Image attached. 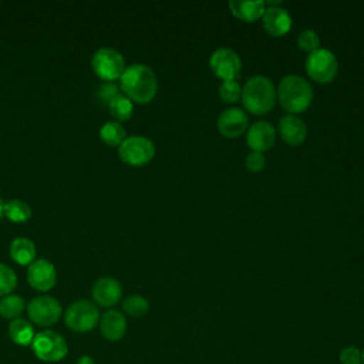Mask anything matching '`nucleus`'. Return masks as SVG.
Segmentation results:
<instances>
[{"instance_id":"nucleus-1","label":"nucleus","mask_w":364,"mask_h":364,"mask_svg":"<svg viewBox=\"0 0 364 364\" xmlns=\"http://www.w3.org/2000/svg\"><path fill=\"white\" fill-rule=\"evenodd\" d=\"M119 88L132 102L146 104L158 91V80L149 65L134 63L125 67L119 77Z\"/></svg>"},{"instance_id":"nucleus-2","label":"nucleus","mask_w":364,"mask_h":364,"mask_svg":"<svg viewBox=\"0 0 364 364\" xmlns=\"http://www.w3.org/2000/svg\"><path fill=\"white\" fill-rule=\"evenodd\" d=\"M242 102L245 108L256 115L269 112L277 100V91L273 81L262 74L252 75L242 87Z\"/></svg>"},{"instance_id":"nucleus-3","label":"nucleus","mask_w":364,"mask_h":364,"mask_svg":"<svg viewBox=\"0 0 364 364\" xmlns=\"http://www.w3.org/2000/svg\"><path fill=\"white\" fill-rule=\"evenodd\" d=\"M276 91L280 105L289 114H297L307 109L313 101L311 84L299 74L284 75Z\"/></svg>"},{"instance_id":"nucleus-4","label":"nucleus","mask_w":364,"mask_h":364,"mask_svg":"<svg viewBox=\"0 0 364 364\" xmlns=\"http://www.w3.org/2000/svg\"><path fill=\"white\" fill-rule=\"evenodd\" d=\"M31 348L34 355L44 363L61 361L68 353V344L65 338L54 330H41L36 333Z\"/></svg>"},{"instance_id":"nucleus-5","label":"nucleus","mask_w":364,"mask_h":364,"mask_svg":"<svg viewBox=\"0 0 364 364\" xmlns=\"http://www.w3.org/2000/svg\"><path fill=\"white\" fill-rule=\"evenodd\" d=\"M100 318L101 314L97 304L85 299L73 301L64 313L65 326L75 333H87L92 330L100 323Z\"/></svg>"},{"instance_id":"nucleus-6","label":"nucleus","mask_w":364,"mask_h":364,"mask_svg":"<svg viewBox=\"0 0 364 364\" xmlns=\"http://www.w3.org/2000/svg\"><path fill=\"white\" fill-rule=\"evenodd\" d=\"M118 155L122 162L132 166H141L154 158L155 145L144 135H131L118 146Z\"/></svg>"},{"instance_id":"nucleus-7","label":"nucleus","mask_w":364,"mask_h":364,"mask_svg":"<svg viewBox=\"0 0 364 364\" xmlns=\"http://www.w3.org/2000/svg\"><path fill=\"white\" fill-rule=\"evenodd\" d=\"M91 67L100 78L114 81L122 75L125 70V60L115 48L101 47L92 54Z\"/></svg>"},{"instance_id":"nucleus-8","label":"nucleus","mask_w":364,"mask_h":364,"mask_svg":"<svg viewBox=\"0 0 364 364\" xmlns=\"http://www.w3.org/2000/svg\"><path fill=\"white\" fill-rule=\"evenodd\" d=\"M338 70L336 54L328 48H317L306 58V71L317 82H330Z\"/></svg>"},{"instance_id":"nucleus-9","label":"nucleus","mask_w":364,"mask_h":364,"mask_svg":"<svg viewBox=\"0 0 364 364\" xmlns=\"http://www.w3.org/2000/svg\"><path fill=\"white\" fill-rule=\"evenodd\" d=\"M27 313L31 323L40 327H50L55 324L63 313L60 301L51 296H37L27 304Z\"/></svg>"},{"instance_id":"nucleus-10","label":"nucleus","mask_w":364,"mask_h":364,"mask_svg":"<svg viewBox=\"0 0 364 364\" xmlns=\"http://www.w3.org/2000/svg\"><path fill=\"white\" fill-rule=\"evenodd\" d=\"M209 67L222 81L236 80L242 71V60L235 50L219 47L210 54Z\"/></svg>"},{"instance_id":"nucleus-11","label":"nucleus","mask_w":364,"mask_h":364,"mask_svg":"<svg viewBox=\"0 0 364 364\" xmlns=\"http://www.w3.org/2000/svg\"><path fill=\"white\" fill-rule=\"evenodd\" d=\"M28 284L38 291H48L57 283V270L47 259H36L27 269Z\"/></svg>"},{"instance_id":"nucleus-12","label":"nucleus","mask_w":364,"mask_h":364,"mask_svg":"<svg viewBox=\"0 0 364 364\" xmlns=\"http://www.w3.org/2000/svg\"><path fill=\"white\" fill-rule=\"evenodd\" d=\"M249 118L242 108L230 107L223 109L216 121L218 131L226 138H237L247 129Z\"/></svg>"},{"instance_id":"nucleus-13","label":"nucleus","mask_w":364,"mask_h":364,"mask_svg":"<svg viewBox=\"0 0 364 364\" xmlns=\"http://www.w3.org/2000/svg\"><path fill=\"white\" fill-rule=\"evenodd\" d=\"M276 141V128L272 122L260 119L253 122L246 132V142L252 151L264 152L273 146Z\"/></svg>"},{"instance_id":"nucleus-14","label":"nucleus","mask_w":364,"mask_h":364,"mask_svg":"<svg viewBox=\"0 0 364 364\" xmlns=\"http://www.w3.org/2000/svg\"><path fill=\"white\" fill-rule=\"evenodd\" d=\"M91 294H92L94 301L98 306L112 307L121 300L122 287L117 279L104 276V277H100L98 280H95V283L92 284V289H91Z\"/></svg>"},{"instance_id":"nucleus-15","label":"nucleus","mask_w":364,"mask_h":364,"mask_svg":"<svg viewBox=\"0 0 364 364\" xmlns=\"http://www.w3.org/2000/svg\"><path fill=\"white\" fill-rule=\"evenodd\" d=\"M263 28L273 37L284 36L291 28V16L290 13L279 6H266L262 14Z\"/></svg>"},{"instance_id":"nucleus-16","label":"nucleus","mask_w":364,"mask_h":364,"mask_svg":"<svg viewBox=\"0 0 364 364\" xmlns=\"http://www.w3.org/2000/svg\"><path fill=\"white\" fill-rule=\"evenodd\" d=\"M100 331L108 341H118L127 333V318L122 311L109 309L100 318Z\"/></svg>"},{"instance_id":"nucleus-17","label":"nucleus","mask_w":364,"mask_h":364,"mask_svg":"<svg viewBox=\"0 0 364 364\" xmlns=\"http://www.w3.org/2000/svg\"><path fill=\"white\" fill-rule=\"evenodd\" d=\"M279 134L289 145H299L307 136V127L299 115L284 114L279 119Z\"/></svg>"},{"instance_id":"nucleus-18","label":"nucleus","mask_w":364,"mask_h":364,"mask_svg":"<svg viewBox=\"0 0 364 364\" xmlns=\"http://www.w3.org/2000/svg\"><path fill=\"white\" fill-rule=\"evenodd\" d=\"M229 9L233 16L245 21H255L262 17L266 3L263 0H230Z\"/></svg>"},{"instance_id":"nucleus-19","label":"nucleus","mask_w":364,"mask_h":364,"mask_svg":"<svg viewBox=\"0 0 364 364\" xmlns=\"http://www.w3.org/2000/svg\"><path fill=\"white\" fill-rule=\"evenodd\" d=\"M36 245L28 237H16L10 243V256L18 264H30L36 260Z\"/></svg>"},{"instance_id":"nucleus-20","label":"nucleus","mask_w":364,"mask_h":364,"mask_svg":"<svg viewBox=\"0 0 364 364\" xmlns=\"http://www.w3.org/2000/svg\"><path fill=\"white\" fill-rule=\"evenodd\" d=\"M7 331H9V337L11 338V341L14 344L23 346V347L31 346L33 338L36 336L33 324L23 317H17V318L11 320Z\"/></svg>"},{"instance_id":"nucleus-21","label":"nucleus","mask_w":364,"mask_h":364,"mask_svg":"<svg viewBox=\"0 0 364 364\" xmlns=\"http://www.w3.org/2000/svg\"><path fill=\"white\" fill-rule=\"evenodd\" d=\"M24 309H26V301L20 294L10 293L0 299V316L3 318L14 320L20 317Z\"/></svg>"},{"instance_id":"nucleus-22","label":"nucleus","mask_w":364,"mask_h":364,"mask_svg":"<svg viewBox=\"0 0 364 364\" xmlns=\"http://www.w3.org/2000/svg\"><path fill=\"white\" fill-rule=\"evenodd\" d=\"M100 138L109 146H119L127 138V131L118 121H107L100 128Z\"/></svg>"},{"instance_id":"nucleus-23","label":"nucleus","mask_w":364,"mask_h":364,"mask_svg":"<svg viewBox=\"0 0 364 364\" xmlns=\"http://www.w3.org/2000/svg\"><path fill=\"white\" fill-rule=\"evenodd\" d=\"M4 216L14 223H23L31 218V208L26 200L11 199L4 203Z\"/></svg>"},{"instance_id":"nucleus-24","label":"nucleus","mask_w":364,"mask_h":364,"mask_svg":"<svg viewBox=\"0 0 364 364\" xmlns=\"http://www.w3.org/2000/svg\"><path fill=\"white\" fill-rule=\"evenodd\" d=\"M107 108H108L109 114L119 122V121L129 119L132 117L134 102L124 92H121L119 95H117L115 98H112L108 102Z\"/></svg>"},{"instance_id":"nucleus-25","label":"nucleus","mask_w":364,"mask_h":364,"mask_svg":"<svg viewBox=\"0 0 364 364\" xmlns=\"http://www.w3.org/2000/svg\"><path fill=\"white\" fill-rule=\"evenodd\" d=\"M122 310L131 317H142L149 310V301L141 294H129L122 300Z\"/></svg>"},{"instance_id":"nucleus-26","label":"nucleus","mask_w":364,"mask_h":364,"mask_svg":"<svg viewBox=\"0 0 364 364\" xmlns=\"http://www.w3.org/2000/svg\"><path fill=\"white\" fill-rule=\"evenodd\" d=\"M17 286V274L16 272L4 264L0 263V296H7L10 294Z\"/></svg>"},{"instance_id":"nucleus-27","label":"nucleus","mask_w":364,"mask_h":364,"mask_svg":"<svg viewBox=\"0 0 364 364\" xmlns=\"http://www.w3.org/2000/svg\"><path fill=\"white\" fill-rule=\"evenodd\" d=\"M219 97L228 104L236 102L242 97V85L236 80L222 81L219 85Z\"/></svg>"},{"instance_id":"nucleus-28","label":"nucleus","mask_w":364,"mask_h":364,"mask_svg":"<svg viewBox=\"0 0 364 364\" xmlns=\"http://www.w3.org/2000/svg\"><path fill=\"white\" fill-rule=\"evenodd\" d=\"M297 46L300 50L311 53L320 48V37L313 28H304L297 36Z\"/></svg>"},{"instance_id":"nucleus-29","label":"nucleus","mask_w":364,"mask_h":364,"mask_svg":"<svg viewBox=\"0 0 364 364\" xmlns=\"http://www.w3.org/2000/svg\"><path fill=\"white\" fill-rule=\"evenodd\" d=\"M122 91L119 88V85H117L114 81H105L102 85H100L98 91H97V98L101 104L108 105V102L115 98L117 95H119Z\"/></svg>"},{"instance_id":"nucleus-30","label":"nucleus","mask_w":364,"mask_h":364,"mask_svg":"<svg viewBox=\"0 0 364 364\" xmlns=\"http://www.w3.org/2000/svg\"><path fill=\"white\" fill-rule=\"evenodd\" d=\"M340 363L341 364H363L361 350L355 346H347L340 351Z\"/></svg>"},{"instance_id":"nucleus-31","label":"nucleus","mask_w":364,"mask_h":364,"mask_svg":"<svg viewBox=\"0 0 364 364\" xmlns=\"http://www.w3.org/2000/svg\"><path fill=\"white\" fill-rule=\"evenodd\" d=\"M245 165L250 172H260L264 165H266V158L263 155V152H257V151H250L246 155L245 159Z\"/></svg>"},{"instance_id":"nucleus-32","label":"nucleus","mask_w":364,"mask_h":364,"mask_svg":"<svg viewBox=\"0 0 364 364\" xmlns=\"http://www.w3.org/2000/svg\"><path fill=\"white\" fill-rule=\"evenodd\" d=\"M77 364H95V361L91 355H82V357L78 358Z\"/></svg>"},{"instance_id":"nucleus-33","label":"nucleus","mask_w":364,"mask_h":364,"mask_svg":"<svg viewBox=\"0 0 364 364\" xmlns=\"http://www.w3.org/2000/svg\"><path fill=\"white\" fill-rule=\"evenodd\" d=\"M4 203H6V202L0 198V219H1L3 215H4Z\"/></svg>"},{"instance_id":"nucleus-34","label":"nucleus","mask_w":364,"mask_h":364,"mask_svg":"<svg viewBox=\"0 0 364 364\" xmlns=\"http://www.w3.org/2000/svg\"><path fill=\"white\" fill-rule=\"evenodd\" d=\"M361 355H363V364H364V348L361 350Z\"/></svg>"}]
</instances>
